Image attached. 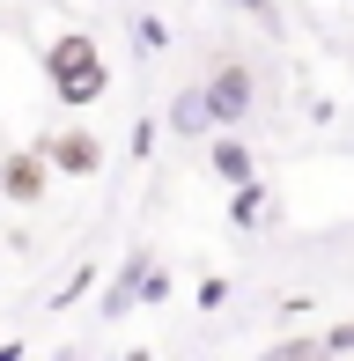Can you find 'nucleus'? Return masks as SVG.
<instances>
[{
    "instance_id": "7ed1b4c3",
    "label": "nucleus",
    "mask_w": 354,
    "mask_h": 361,
    "mask_svg": "<svg viewBox=\"0 0 354 361\" xmlns=\"http://www.w3.org/2000/svg\"><path fill=\"white\" fill-rule=\"evenodd\" d=\"M44 155H52L59 170H96V162H104V155H96V140H89V133H67V140H52Z\"/></svg>"
},
{
    "instance_id": "f257e3e1",
    "label": "nucleus",
    "mask_w": 354,
    "mask_h": 361,
    "mask_svg": "<svg viewBox=\"0 0 354 361\" xmlns=\"http://www.w3.org/2000/svg\"><path fill=\"white\" fill-rule=\"evenodd\" d=\"M44 74H52V96H59V104H96V96H104V59H96V37H82V30L52 37Z\"/></svg>"
},
{
    "instance_id": "39448f33",
    "label": "nucleus",
    "mask_w": 354,
    "mask_h": 361,
    "mask_svg": "<svg viewBox=\"0 0 354 361\" xmlns=\"http://www.w3.org/2000/svg\"><path fill=\"white\" fill-rule=\"evenodd\" d=\"M207 118H214V104H207V96H185V104L170 111V126H177V133H200Z\"/></svg>"
},
{
    "instance_id": "423d86ee",
    "label": "nucleus",
    "mask_w": 354,
    "mask_h": 361,
    "mask_svg": "<svg viewBox=\"0 0 354 361\" xmlns=\"http://www.w3.org/2000/svg\"><path fill=\"white\" fill-rule=\"evenodd\" d=\"M37 185H44V170H37V162H8V192H15V200H37Z\"/></svg>"
},
{
    "instance_id": "0eeeda50",
    "label": "nucleus",
    "mask_w": 354,
    "mask_h": 361,
    "mask_svg": "<svg viewBox=\"0 0 354 361\" xmlns=\"http://www.w3.org/2000/svg\"><path fill=\"white\" fill-rule=\"evenodd\" d=\"M244 8H259V0H244Z\"/></svg>"
},
{
    "instance_id": "20e7f679",
    "label": "nucleus",
    "mask_w": 354,
    "mask_h": 361,
    "mask_svg": "<svg viewBox=\"0 0 354 361\" xmlns=\"http://www.w3.org/2000/svg\"><path fill=\"white\" fill-rule=\"evenodd\" d=\"M214 177H229V185H251V155H244L236 140H221V147H214Z\"/></svg>"
},
{
    "instance_id": "f03ea898",
    "label": "nucleus",
    "mask_w": 354,
    "mask_h": 361,
    "mask_svg": "<svg viewBox=\"0 0 354 361\" xmlns=\"http://www.w3.org/2000/svg\"><path fill=\"white\" fill-rule=\"evenodd\" d=\"M207 104H214V118H221V126H229V118H244V111H251V74H244V67L214 74V89H207Z\"/></svg>"
}]
</instances>
